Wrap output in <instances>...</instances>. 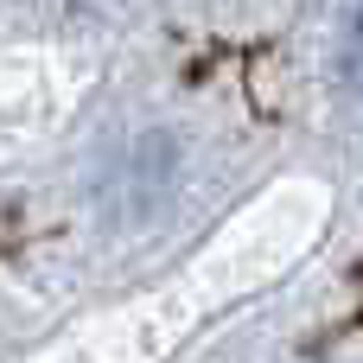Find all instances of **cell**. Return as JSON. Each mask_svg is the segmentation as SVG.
<instances>
[{
	"label": "cell",
	"mask_w": 363,
	"mask_h": 363,
	"mask_svg": "<svg viewBox=\"0 0 363 363\" xmlns=\"http://www.w3.org/2000/svg\"><path fill=\"white\" fill-rule=\"evenodd\" d=\"M345 77L363 89V13L351 19V38H345Z\"/></svg>",
	"instance_id": "1"
}]
</instances>
